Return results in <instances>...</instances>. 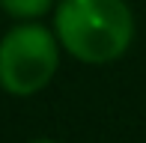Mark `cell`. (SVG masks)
<instances>
[{
	"mask_svg": "<svg viewBox=\"0 0 146 143\" xmlns=\"http://www.w3.org/2000/svg\"><path fill=\"white\" fill-rule=\"evenodd\" d=\"M54 33L69 57L104 66L134 42V12L125 0H57Z\"/></svg>",
	"mask_w": 146,
	"mask_h": 143,
	"instance_id": "1",
	"label": "cell"
},
{
	"mask_svg": "<svg viewBox=\"0 0 146 143\" xmlns=\"http://www.w3.org/2000/svg\"><path fill=\"white\" fill-rule=\"evenodd\" d=\"M63 45L54 27L39 21L12 24L0 39V87L9 95L27 99L54 81Z\"/></svg>",
	"mask_w": 146,
	"mask_h": 143,
	"instance_id": "2",
	"label": "cell"
},
{
	"mask_svg": "<svg viewBox=\"0 0 146 143\" xmlns=\"http://www.w3.org/2000/svg\"><path fill=\"white\" fill-rule=\"evenodd\" d=\"M0 9L15 24H21V21H39L48 12H54L57 0H0Z\"/></svg>",
	"mask_w": 146,
	"mask_h": 143,
	"instance_id": "3",
	"label": "cell"
},
{
	"mask_svg": "<svg viewBox=\"0 0 146 143\" xmlns=\"http://www.w3.org/2000/svg\"><path fill=\"white\" fill-rule=\"evenodd\" d=\"M27 143H57V140H51V137H36V140H27Z\"/></svg>",
	"mask_w": 146,
	"mask_h": 143,
	"instance_id": "4",
	"label": "cell"
}]
</instances>
